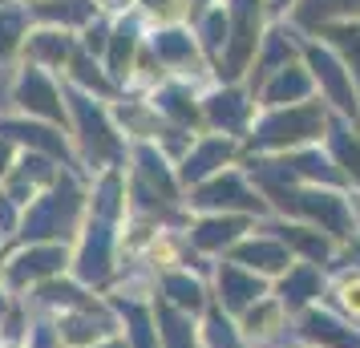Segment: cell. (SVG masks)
<instances>
[{"label":"cell","instance_id":"3","mask_svg":"<svg viewBox=\"0 0 360 348\" xmlns=\"http://www.w3.org/2000/svg\"><path fill=\"white\" fill-rule=\"evenodd\" d=\"M65 264L61 247H41V251H25L17 264H13V283H25V280H37V276H49L57 267Z\"/></svg>","mask_w":360,"mask_h":348},{"label":"cell","instance_id":"11","mask_svg":"<svg viewBox=\"0 0 360 348\" xmlns=\"http://www.w3.org/2000/svg\"><path fill=\"white\" fill-rule=\"evenodd\" d=\"M130 29H122V33H117V45H114V61H110V65H114V73L117 69H122V61H126V57H130Z\"/></svg>","mask_w":360,"mask_h":348},{"label":"cell","instance_id":"5","mask_svg":"<svg viewBox=\"0 0 360 348\" xmlns=\"http://www.w3.org/2000/svg\"><path fill=\"white\" fill-rule=\"evenodd\" d=\"M105 255H110V235H105V227H94L89 247H85V255H82L85 280H101V276H105Z\"/></svg>","mask_w":360,"mask_h":348},{"label":"cell","instance_id":"8","mask_svg":"<svg viewBox=\"0 0 360 348\" xmlns=\"http://www.w3.org/2000/svg\"><path fill=\"white\" fill-rule=\"evenodd\" d=\"M29 49H33V57H45V61H61V57L69 53V45H65V37L41 33V37L33 41V45H29Z\"/></svg>","mask_w":360,"mask_h":348},{"label":"cell","instance_id":"6","mask_svg":"<svg viewBox=\"0 0 360 348\" xmlns=\"http://www.w3.org/2000/svg\"><path fill=\"white\" fill-rule=\"evenodd\" d=\"M0 134H8V138H20V142H33V146H45L49 154H61L65 158V146H61V138H53L49 130H41V126H17V122H4Z\"/></svg>","mask_w":360,"mask_h":348},{"label":"cell","instance_id":"15","mask_svg":"<svg viewBox=\"0 0 360 348\" xmlns=\"http://www.w3.org/2000/svg\"><path fill=\"white\" fill-rule=\"evenodd\" d=\"M0 308H4V299H0Z\"/></svg>","mask_w":360,"mask_h":348},{"label":"cell","instance_id":"7","mask_svg":"<svg viewBox=\"0 0 360 348\" xmlns=\"http://www.w3.org/2000/svg\"><path fill=\"white\" fill-rule=\"evenodd\" d=\"M41 17H57V20H85L89 17V0H65V4H41Z\"/></svg>","mask_w":360,"mask_h":348},{"label":"cell","instance_id":"4","mask_svg":"<svg viewBox=\"0 0 360 348\" xmlns=\"http://www.w3.org/2000/svg\"><path fill=\"white\" fill-rule=\"evenodd\" d=\"M73 110H77V122H82L85 130V142H89V150H114V142H110V130H105V122H101L98 114H94V105L85 98H73Z\"/></svg>","mask_w":360,"mask_h":348},{"label":"cell","instance_id":"2","mask_svg":"<svg viewBox=\"0 0 360 348\" xmlns=\"http://www.w3.org/2000/svg\"><path fill=\"white\" fill-rule=\"evenodd\" d=\"M17 101H20V105H29V110H37V114H45V117H61V105H57V94H53V85L45 82L37 69H29V73L20 77Z\"/></svg>","mask_w":360,"mask_h":348},{"label":"cell","instance_id":"9","mask_svg":"<svg viewBox=\"0 0 360 348\" xmlns=\"http://www.w3.org/2000/svg\"><path fill=\"white\" fill-rule=\"evenodd\" d=\"M20 13H0V57H4V53L13 49V45H17V37H20Z\"/></svg>","mask_w":360,"mask_h":348},{"label":"cell","instance_id":"12","mask_svg":"<svg viewBox=\"0 0 360 348\" xmlns=\"http://www.w3.org/2000/svg\"><path fill=\"white\" fill-rule=\"evenodd\" d=\"M41 296L49 299V304H57V299H61V304H69V299H77V292H73L69 283H49V288H45Z\"/></svg>","mask_w":360,"mask_h":348},{"label":"cell","instance_id":"13","mask_svg":"<svg viewBox=\"0 0 360 348\" xmlns=\"http://www.w3.org/2000/svg\"><path fill=\"white\" fill-rule=\"evenodd\" d=\"M0 227H4V231L13 227V202L8 199H0Z\"/></svg>","mask_w":360,"mask_h":348},{"label":"cell","instance_id":"1","mask_svg":"<svg viewBox=\"0 0 360 348\" xmlns=\"http://www.w3.org/2000/svg\"><path fill=\"white\" fill-rule=\"evenodd\" d=\"M73 207H77V195H73V186H61L53 199H45L41 207H37L33 215H29V223H25V235L29 239H41V235H57L61 227H65L69 219H73ZM65 235V231H61Z\"/></svg>","mask_w":360,"mask_h":348},{"label":"cell","instance_id":"10","mask_svg":"<svg viewBox=\"0 0 360 348\" xmlns=\"http://www.w3.org/2000/svg\"><path fill=\"white\" fill-rule=\"evenodd\" d=\"M166 292L179 299V304H191V308L198 304V288H195V283H186V280H170V283H166Z\"/></svg>","mask_w":360,"mask_h":348},{"label":"cell","instance_id":"14","mask_svg":"<svg viewBox=\"0 0 360 348\" xmlns=\"http://www.w3.org/2000/svg\"><path fill=\"white\" fill-rule=\"evenodd\" d=\"M4 162H8V146L0 142V170H4Z\"/></svg>","mask_w":360,"mask_h":348}]
</instances>
